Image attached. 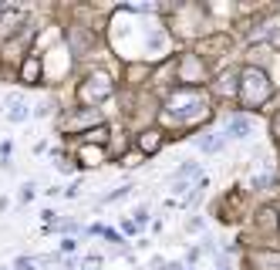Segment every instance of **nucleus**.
Wrapping results in <instances>:
<instances>
[{
	"label": "nucleus",
	"instance_id": "nucleus-1",
	"mask_svg": "<svg viewBox=\"0 0 280 270\" xmlns=\"http://www.w3.org/2000/svg\"><path fill=\"white\" fill-rule=\"evenodd\" d=\"M270 95H274V85H270L267 71H260V68H243L240 95H236L243 108H260V105L270 101Z\"/></svg>",
	"mask_w": 280,
	"mask_h": 270
},
{
	"label": "nucleus",
	"instance_id": "nucleus-2",
	"mask_svg": "<svg viewBox=\"0 0 280 270\" xmlns=\"http://www.w3.org/2000/svg\"><path fill=\"white\" fill-rule=\"evenodd\" d=\"M179 81H183V88H192V85L206 81V68H203L199 54H186V58L179 61Z\"/></svg>",
	"mask_w": 280,
	"mask_h": 270
},
{
	"label": "nucleus",
	"instance_id": "nucleus-3",
	"mask_svg": "<svg viewBox=\"0 0 280 270\" xmlns=\"http://www.w3.org/2000/svg\"><path fill=\"white\" fill-rule=\"evenodd\" d=\"M112 95V85H108V78L105 75H88L85 78V85H81V101H92V98H108Z\"/></svg>",
	"mask_w": 280,
	"mask_h": 270
},
{
	"label": "nucleus",
	"instance_id": "nucleus-4",
	"mask_svg": "<svg viewBox=\"0 0 280 270\" xmlns=\"http://www.w3.org/2000/svg\"><path fill=\"white\" fill-rule=\"evenodd\" d=\"M223 138H226L223 132H206V135L196 138V145H199L203 152H220V149H223Z\"/></svg>",
	"mask_w": 280,
	"mask_h": 270
},
{
	"label": "nucleus",
	"instance_id": "nucleus-5",
	"mask_svg": "<svg viewBox=\"0 0 280 270\" xmlns=\"http://www.w3.org/2000/svg\"><path fill=\"white\" fill-rule=\"evenodd\" d=\"M38 71H41V58L31 54V58L24 61V68H20V81L24 85H38Z\"/></svg>",
	"mask_w": 280,
	"mask_h": 270
},
{
	"label": "nucleus",
	"instance_id": "nucleus-6",
	"mask_svg": "<svg viewBox=\"0 0 280 270\" xmlns=\"http://www.w3.org/2000/svg\"><path fill=\"white\" fill-rule=\"evenodd\" d=\"M226 132L233 135V138H246V135H250V122H246L243 115H233L230 122H226Z\"/></svg>",
	"mask_w": 280,
	"mask_h": 270
},
{
	"label": "nucleus",
	"instance_id": "nucleus-7",
	"mask_svg": "<svg viewBox=\"0 0 280 270\" xmlns=\"http://www.w3.org/2000/svg\"><path fill=\"white\" fill-rule=\"evenodd\" d=\"M162 145V132H142V138H139V149L142 152H155Z\"/></svg>",
	"mask_w": 280,
	"mask_h": 270
},
{
	"label": "nucleus",
	"instance_id": "nucleus-8",
	"mask_svg": "<svg viewBox=\"0 0 280 270\" xmlns=\"http://www.w3.org/2000/svg\"><path fill=\"white\" fill-rule=\"evenodd\" d=\"M253 264L263 267V270H280V257H277V253H257V257H253Z\"/></svg>",
	"mask_w": 280,
	"mask_h": 270
},
{
	"label": "nucleus",
	"instance_id": "nucleus-9",
	"mask_svg": "<svg viewBox=\"0 0 280 270\" xmlns=\"http://www.w3.org/2000/svg\"><path fill=\"white\" fill-rule=\"evenodd\" d=\"M10 118H14V122H24V118H27L24 105H10Z\"/></svg>",
	"mask_w": 280,
	"mask_h": 270
},
{
	"label": "nucleus",
	"instance_id": "nucleus-10",
	"mask_svg": "<svg viewBox=\"0 0 280 270\" xmlns=\"http://www.w3.org/2000/svg\"><path fill=\"white\" fill-rule=\"evenodd\" d=\"M270 125H274V135L280 138V115H274V122H270Z\"/></svg>",
	"mask_w": 280,
	"mask_h": 270
}]
</instances>
